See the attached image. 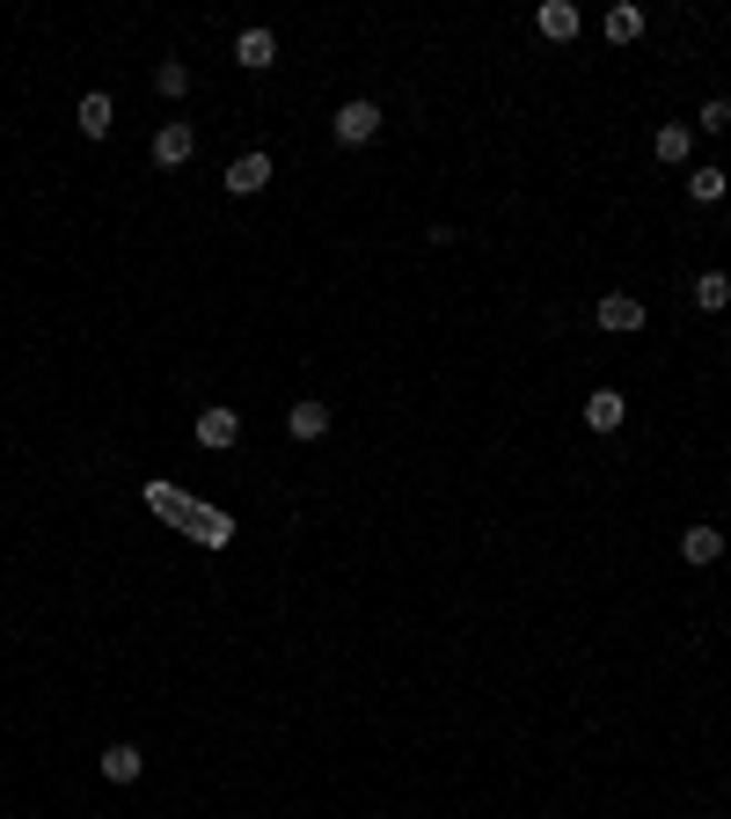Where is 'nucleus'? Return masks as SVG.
<instances>
[{"label": "nucleus", "instance_id": "6", "mask_svg": "<svg viewBox=\"0 0 731 819\" xmlns=\"http://www.w3.org/2000/svg\"><path fill=\"white\" fill-rule=\"evenodd\" d=\"M234 439H242V418H234V410H227V402H206V410H198V447H234Z\"/></svg>", "mask_w": 731, "mask_h": 819}, {"label": "nucleus", "instance_id": "1", "mask_svg": "<svg viewBox=\"0 0 731 819\" xmlns=\"http://www.w3.org/2000/svg\"><path fill=\"white\" fill-rule=\"evenodd\" d=\"M147 506H154L161 520H176L183 535H198L206 549H227V535H234V520H227V512L198 506V498H183V490H169V483H147Z\"/></svg>", "mask_w": 731, "mask_h": 819}, {"label": "nucleus", "instance_id": "9", "mask_svg": "<svg viewBox=\"0 0 731 819\" xmlns=\"http://www.w3.org/2000/svg\"><path fill=\"white\" fill-rule=\"evenodd\" d=\"M96 768H103V783H140V776H147V753L132 747V739H118V747H103V761H96Z\"/></svg>", "mask_w": 731, "mask_h": 819}, {"label": "nucleus", "instance_id": "11", "mask_svg": "<svg viewBox=\"0 0 731 819\" xmlns=\"http://www.w3.org/2000/svg\"><path fill=\"white\" fill-rule=\"evenodd\" d=\"M622 418H629V402L614 396V388H592V396H585V425H592V432H622Z\"/></svg>", "mask_w": 731, "mask_h": 819}, {"label": "nucleus", "instance_id": "17", "mask_svg": "<svg viewBox=\"0 0 731 819\" xmlns=\"http://www.w3.org/2000/svg\"><path fill=\"white\" fill-rule=\"evenodd\" d=\"M651 147H659V161H673V169H680L688 147H695V132H688V124H659V140H651Z\"/></svg>", "mask_w": 731, "mask_h": 819}, {"label": "nucleus", "instance_id": "18", "mask_svg": "<svg viewBox=\"0 0 731 819\" xmlns=\"http://www.w3.org/2000/svg\"><path fill=\"white\" fill-rule=\"evenodd\" d=\"M154 88L169 96V103H176V96H191V67H183V59H161V67H154Z\"/></svg>", "mask_w": 731, "mask_h": 819}, {"label": "nucleus", "instance_id": "7", "mask_svg": "<svg viewBox=\"0 0 731 819\" xmlns=\"http://www.w3.org/2000/svg\"><path fill=\"white\" fill-rule=\"evenodd\" d=\"M534 30L549 37V44H571L578 30H585V16H578L571 0H541V16H534Z\"/></svg>", "mask_w": 731, "mask_h": 819}, {"label": "nucleus", "instance_id": "5", "mask_svg": "<svg viewBox=\"0 0 731 819\" xmlns=\"http://www.w3.org/2000/svg\"><path fill=\"white\" fill-rule=\"evenodd\" d=\"M600 330H614V337H629V330H644V300L637 293H600Z\"/></svg>", "mask_w": 731, "mask_h": 819}, {"label": "nucleus", "instance_id": "19", "mask_svg": "<svg viewBox=\"0 0 731 819\" xmlns=\"http://www.w3.org/2000/svg\"><path fill=\"white\" fill-rule=\"evenodd\" d=\"M695 124H702V132H724V124H731V103H724V96H710V103L695 110Z\"/></svg>", "mask_w": 731, "mask_h": 819}, {"label": "nucleus", "instance_id": "12", "mask_svg": "<svg viewBox=\"0 0 731 819\" xmlns=\"http://www.w3.org/2000/svg\"><path fill=\"white\" fill-rule=\"evenodd\" d=\"M600 37H608V44H637V37H644V8H637V0L608 8V16H600Z\"/></svg>", "mask_w": 731, "mask_h": 819}, {"label": "nucleus", "instance_id": "4", "mask_svg": "<svg viewBox=\"0 0 731 819\" xmlns=\"http://www.w3.org/2000/svg\"><path fill=\"white\" fill-rule=\"evenodd\" d=\"M191 154H198V132H191L183 118H169V124L154 132V169H183Z\"/></svg>", "mask_w": 731, "mask_h": 819}, {"label": "nucleus", "instance_id": "14", "mask_svg": "<svg viewBox=\"0 0 731 819\" xmlns=\"http://www.w3.org/2000/svg\"><path fill=\"white\" fill-rule=\"evenodd\" d=\"M680 557H688V563H717V557H724V527H688V535H680Z\"/></svg>", "mask_w": 731, "mask_h": 819}, {"label": "nucleus", "instance_id": "2", "mask_svg": "<svg viewBox=\"0 0 731 819\" xmlns=\"http://www.w3.org/2000/svg\"><path fill=\"white\" fill-rule=\"evenodd\" d=\"M330 140H337V147H373V140H381V103H366V96L337 103V118H330Z\"/></svg>", "mask_w": 731, "mask_h": 819}, {"label": "nucleus", "instance_id": "16", "mask_svg": "<svg viewBox=\"0 0 731 819\" xmlns=\"http://www.w3.org/2000/svg\"><path fill=\"white\" fill-rule=\"evenodd\" d=\"M724 191H731L724 169H688V198H695V206H724Z\"/></svg>", "mask_w": 731, "mask_h": 819}, {"label": "nucleus", "instance_id": "3", "mask_svg": "<svg viewBox=\"0 0 731 819\" xmlns=\"http://www.w3.org/2000/svg\"><path fill=\"white\" fill-rule=\"evenodd\" d=\"M271 176H279V169H271V154H263V147H249V154H234V161H227V176H220V183H227L234 198H257L263 183H271Z\"/></svg>", "mask_w": 731, "mask_h": 819}, {"label": "nucleus", "instance_id": "8", "mask_svg": "<svg viewBox=\"0 0 731 819\" xmlns=\"http://www.w3.org/2000/svg\"><path fill=\"white\" fill-rule=\"evenodd\" d=\"M234 59H242L249 73H263V67H279V37L263 30V22H249L242 37H234Z\"/></svg>", "mask_w": 731, "mask_h": 819}, {"label": "nucleus", "instance_id": "13", "mask_svg": "<svg viewBox=\"0 0 731 819\" xmlns=\"http://www.w3.org/2000/svg\"><path fill=\"white\" fill-rule=\"evenodd\" d=\"M73 124H81L88 140H103L110 124H118V103H110L103 88H96V96H81V110H73Z\"/></svg>", "mask_w": 731, "mask_h": 819}, {"label": "nucleus", "instance_id": "15", "mask_svg": "<svg viewBox=\"0 0 731 819\" xmlns=\"http://www.w3.org/2000/svg\"><path fill=\"white\" fill-rule=\"evenodd\" d=\"M688 300H695V308H702V314H717V308H731V279H724V271H702V279H695V286H688Z\"/></svg>", "mask_w": 731, "mask_h": 819}, {"label": "nucleus", "instance_id": "10", "mask_svg": "<svg viewBox=\"0 0 731 819\" xmlns=\"http://www.w3.org/2000/svg\"><path fill=\"white\" fill-rule=\"evenodd\" d=\"M286 432L300 439V447H308V439H322L330 432V402H314V396H300L293 410H286Z\"/></svg>", "mask_w": 731, "mask_h": 819}]
</instances>
